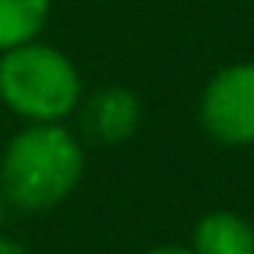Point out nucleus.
Listing matches in <instances>:
<instances>
[{
	"label": "nucleus",
	"instance_id": "obj_6",
	"mask_svg": "<svg viewBox=\"0 0 254 254\" xmlns=\"http://www.w3.org/2000/svg\"><path fill=\"white\" fill-rule=\"evenodd\" d=\"M52 0H0V52L36 42L49 23Z\"/></svg>",
	"mask_w": 254,
	"mask_h": 254
},
{
	"label": "nucleus",
	"instance_id": "obj_3",
	"mask_svg": "<svg viewBox=\"0 0 254 254\" xmlns=\"http://www.w3.org/2000/svg\"><path fill=\"white\" fill-rule=\"evenodd\" d=\"M199 119L206 132L225 145L254 142V64L219 71L203 90Z\"/></svg>",
	"mask_w": 254,
	"mask_h": 254
},
{
	"label": "nucleus",
	"instance_id": "obj_5",
	"mask_svg": "<svg viewBox=\"0 0 254 254\" xmlns=\"http://www.w3.org/2000/svg\"><path fill=\"white\" fill-rule=\"evenodd\" d=\"M196 254H254V229L235 212H209L193 232Z\"/></svg>",
	"mask_w": 254,
	"mask_h": 254
},
{
	"label": "nucleus",
	"instance_id": "obj_1",
	"mask_svg": "<svg viewBox=\"0 0 254 254\" xmlns=\"http://www.w3.org/2000/svg\"><path fill=\"white\" fill-rule=\"evenodd\" d=\"M84 174V151L77 138L58 123H36L23 129L3 155V193L26 212L58 206Z\"/></svg>",
	"mask_w": 254,
	"mask_h": 254
},
{
	"label": "nucleus",
	"instance_id": "obj_2",
	"mask_svg": "<svg viewBox=\"0 0 254 254\" xmlns=\"http://www.w3.org/2000/svg\"><path fill=\"white\" fill-rule=\"evenodd\" d=\"M0 100L32 123H58L81 103V74L64 52L26 42L0 58Z\"/></svg>",
	"mask_w": 254,
	"mask_h": 254
},
{
	"label": "nucleus",
	"instance_id": "obj_8",
	"mask_svg": "<svg viewBox=\"0 0 254 254\" xmlns=\"http://www.w3.org/2000/svg\"><path fill=\"white\" fill-rule=\"evenodd\" d=\"M0 254H26V251L16 242H10V238H0Z\"/></svg>",
	"mask_w": 254,
	"mask_h": 254
},
{
	"label": "nucleus",
	"instance_id": "obj_4",
	"mask_svg": "<svg viewBox=\"0 0 254 254\" xmlns=\"http://www.w3.org/2000/svg\"><path fill=\"white\" fill-rule=\"evenodd\" d=\"M138 116H142V106H138L135 93L123 90V87H110L87 103L84 126L97 142L119 145L138 129Z\"/></svg>",
	"mask_w": 254,
	"mask_h": 254
},
{
	"label": "nucleus",
	"instance_id": "obj_7",
	"mask_svg": "<svg viewBox=\"0 0 254 254\" xmlns=\"http://www.w3.org/2000/svg\"><path fill=\"white\" fill-rule=\"evenodd\" d=\"M145 254H196V251H190V248H177V245H164V248H151V251H145Z\"/></svg>",
	"mask_w": 254,
	"mask_h": 254
}]
</instances>
